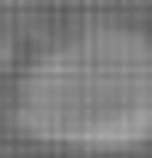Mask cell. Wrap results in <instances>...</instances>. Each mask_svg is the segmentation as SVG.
I'll return each instance as SVG.
<instances>
[{
    "label": "cell",
    "mask_w": 152,
    "mask_h": 158,
    "mask_svg": "<svg viewBox=\"0 0 152 158\" xmlns=\"http://www.w3.org/2000/svg\"><path fill=\"white\" fill-rule=\"evenodd\" d=\"M12 128L61 152L152 146V31L103 19L37 49L12 85Z\"/></svg>",
    "instance_id": "6da1fadb"
}]
</instances>
